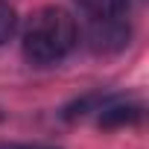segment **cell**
Instances as JSON below:
<instances>
[{
  "mask_svg": "<svg viewBox=\"0 0 149 149\" xmlns=\"http://www.w3.org/2000/svg\"><path fill=\"white\" fill-rule=\"evenodd\" d=\"M76 21L58 6L38 9L24 26V53L35 64H56L76 44Z\"/></svg>",
  "mask_w": 149,
  "mask_h": 149,
  "instance_id": "1",
  "label": "cell"
},
{
  "mask_svg": "<svg viewBox=\"0 0 149 149\" xmlns=\"http://www.w3.org/2000/svg\"><path fill=\"white\" fill-rule=\"evenodd\" d=\"M126 26L117 21V15L111 18H94L91 29H88V44L97 50V53H108V50H117L126 44Z\"/></svg>",
  "mask_w": 149,
  "mask_h": 149,
  "instance_id": "2",
  "label": "cell"
},
{
  "mask_svg": "<svg viewBox=\"0 0 149 149\" xmlns=\"http://www.w3.org/2000/svg\"><path fill=\"white\" fill-rule=\"evenodd\" d=\"M82 9H88L94 18H111V15H120L126 9L129 0H76Z\"/></svg>",
  "mask_w": 149,
  "mask_h": 149,
  "instance_id": "3",
  "label": "cell"
},
{
  "mask_svg": "<svg viewBox=\"0 0 149 149\" xmlns=\"http://www.w3.org/2000/svg\"><path fill=\"white\" fill-rule=\"evenodd\" d=\"M15 9L6 3V0H0V44H6L15 32Z\"/></svg>",
  "mask_w": 149,
  "mask_h": 149,
  "instance_id": "4",
  "label": "cell"
},
{
  "mask_svg": "<svg viewBox=\"0 0 149 149\" xmlns=\"http://www.w3.org/2000/svg\"><path fill=\"white\" fill-rule=\"evenodd\" d=\"M15 149H41V146H15Z\"/></svg>",
  "mask_w": 149,
  "mask_h": 149,
  "instance_id": "5",
  "label": "cell"
}]
</instances>
